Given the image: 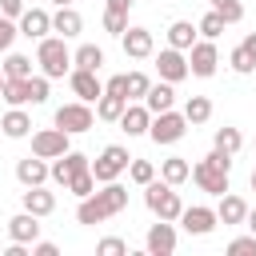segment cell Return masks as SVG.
Returning <instances> with one entry per match:
<instances>
[{"label": "cell", "instance_id": "1", "mask_svg": "<svg viewBox=\"0 0 256 256\" xmlns=\"http://www.w3.org/2000/svg\"><path fill=\"white\" fill-rule=\"evenodd\" d=\"M124 208H128V188H124L120 180H108V184H100V192H92V196L80 200V208H76V224L92 228V224H104V220L120 216Z\"/></svg>", "mask_w": 256, "mask_h": 256}, {"label": "cell", "instance_id": "2", "mask_svg": "<svg viewBox=\"0 0 256 256\" xmlns=\"http://www.w3.org/2000/svg\"><path fill=\"white\" fill-rule=\"evenodd\" d=\"M200 192H208V196H224L228 192V180H232V156H224V152H208L204 160H196L192 164V176H188Z\"/></svg>", "mask_w": 256, "mask_h": 256}, {"label": "cell", "instance_id": "3", "mask_svg": "<svg viewBox=\"0 0 256 256\" xmlns=\"http://www.w3.org/2000/svg\"><path fill=\"white\" fill-rule=\"evenodd\" d=\"M36 64H40V72L48 76V80H64L68 72H72V52H68V40L64 36H44V40H36Z\"/></svg>", "mask_w": 256, "mask_h": 256}, {"label": "cell", "instance_id": "4", "mask_svg": "<svg viewBox=\"0 0 256 256\" xmlns=\"http://www.w3.org/2000/svg\"><path fill=\"white\" fill-rule=\"evenodd\" d=\"M144 204H148V212L156 216V220H180V212H184V200H180V192L168 184V180H152V184H144Z\"/></svg>", "mask_w": 256, "mask_h": 256}, {"label": "cell", "instance_id": "5", "mask_svg": "<svg viewBox=\"0 0 256 256\" xmlns=\"http://www.w3.org/2000/svg\"><path fill=\"white\" fill-rule=\"evenodd\" d=\"M184 132H188V120H184V112H176V108L156 112L152 124H148V140H152V144H180Z\"/></svg>", "mask_w": 256, "mask_h": 256}, {"label": "cell", "instance_id": "6", "mask_svg": "<svg viewBox=\"0 0 256 256\" xmlns=\"http://www.w3.org/2000/svg\"><path fill=\"white\" fill-rule=\"evenodd\" d=\"M128 148L124 144H108L96 160H92V176H96V184H108V180H120L124 172H128Z\"/></svg>", "mask_w": 256, "mask_h": 256}, {"label": "cell", "instance_id": "7", "mask_svg": "<svg viewBox=\"0 0 256 256\" xmlns=\"http://www.w3.org/2000/svg\"><path fill=\"white\" fill-rule=\"evenodd\" d=\"M92 124H96V112H92V104H84V100H72V104H60V108H56V128H64L68 136L92 132Z\"/></svg>", "mask_w": 256, "mask_h": 256}, {"label": "cell", "instance_id": "8", "mask_svg": "<svg viewBox=\"0 0 256 256\" xmlns=\"http://www.w3.org/2000/svg\"><path fill=\"white\" fill-rule=\"evenodd\" d=\"M72 148V136L64 132V128H40V132H32V156H40V160H56V156H64Z\"/></svg>", "mask_w": 256, "mask_h": 256}, {"label": "cell", "instance_id": "9", "mask_svg": "<svg viewBox=\"0 0 256 256\" xmlns=\"http://www.w3.org/2000/svg\"><path fill=\"white\" fill-rule=\"evenodd\" d=\"M220 68V52H216V40H196L188 48V72L200 76V80H212Z\"/></svg>", "mask_w": 256, "mask_h": 256}, {"label": "cell", "instance_id": "10", "mask_svg": "<svg viewBox=\"0 0 256 256\" xmlns=\"http://www.w3.org/2000/svg\"><path fill=\"white\" fill-rule=\"evenodd\" d=\"M84 168H92V160L84 156V152H64V156H56L52 164H48V180H56L60 188H68V180L76 176V172H84Z\"/></svg>", "mask_w": 256, "mask_h": 256}, {"label": "cell", "instance_id": "11", "mask_svg": "<svg viewBox=\"0 0 256 256\" xmlns=\"http://www.w3.org/2000/svg\"><path fill=\"white\" fill-rule=\"evenodd\" d=\"M188 236H208L220 220H216V208H208V204H192V208H184L180 212V220H176Z\"/></svg>", "mask_w": 256, "mask_h": 256}, {"label": "cell", "instance_id": "12", "mask_svg": "<svg viewBox=\"0 0 256 256\" xmlns=\"http://www.w3.org/2000/svg\"><path fill=\"white\" fill-rule=\"evenodd\" d=\"M156 72H160V80H168V84L188 80V76H192V72H188V52H180V48H164V52L156 56Z\"/></svg>", "mask_w": 256, "mask_h": 256}, {"label": "cell", "instance_id": "13", "mask_svg": "<svg viewBox=\"0 0 256 256\" xmlns=\"http://www.w3.org/2000/svg\"><path fill=\"white\" fill-rule=\"evenodd\" d=\"M144 248H148V256H172L176 252V228H172V220H156L148 228V236H144Z\"/></svg>", "mask_w": 256, "mask_h": 256}, {"label": "cell", "instance_id": "14", "mask_svg": "<svg viewBox=\"0 0 256 256\" xmlns=\"http://www.w3.org/2000/svg\"><path fill=\"white\" fill-rule=\"evenodd\" d=\"M68 84H72L76 100H84V104H96V100L104 96L100 76H96V72H88V68H72V72H68Z\"/></svg>", "mask_w": 256, "mask_h": 256}, {"label": "cell", "instance_id": "15", "mask_svg": "<svg viewBox=\"0 0 256 256\" xmlns=\"http://www.w3.org/2000/svg\"><path fill=\"white\" fill-rule=\"evenodd\" d=\"M16 28H20V36H28V40H44V36L52 32V12H48V8H24V16L16 20Z\"/></svg>", "mask_w": 256, "mask_h": 256}, {"label": "cell", "instance_id": "16", "mask_svg": "<svg viewBox=\"0 0 256 256\" xmlns=\"http://www.w3.org/2000/svg\"><path fill=\"white\" fill-rule=\"evenodd\" d=\"M120 44H124V56H132V60H148L156 52V40H152L148 28H124Z\"/></svg>", "mask_w": 256, "mask_h": 256}, {"label": "cell", "instance_id": "17", "mask_svg": "<svg viewBox=\"0 0 256 256\" xmlns=\"http://www.w3.org/2000/svg\"><path fill=\"white\" fill-rule=\"evenodd\" d=\"M8 236L16 240V244H36L40 240V216H32V212H16L12 220H8Z\"/></svg>", "mask_w": 256, "mask_h": 256}, {"label": "cell", "instance_id": "18", "mask_svg": "<svg viewBox=\"0 0 256 256\" xmlns=\"http://www.w3.org/2000/svg\"><path fill=\"white\" fill-rule=\"evenodd\" d=\"M116 124H120V128H124L128 136H148V124H152V112L144 108V100H136V104L128 100V108H124V116H120Z\"/></svg>", "mask_w": 256, "mask_h": 256}, {"label": "cell", "instance_id": "19", "mask_svg": "<svg viewBox=\"0 0 256 256\" xmlns=\"http://www.w3.org/2000/svg\"><path fill=\"white\" fill-rule=\"evenodd\" d=\"M52 32H56V36H64V40H72V36H80V32H84V16H80L72 4H64V8H56V12H52Z\"/></svg>", "mask_w": 256, "mask_h": 256}, {"label": "cell", "instance_id": "20", "mask_svg": "<svg viewBox=\"0 0 256 256\" xmlns=\"http://www.w3.org/2000/svg\"><path fill=\"white\" fill-rule=\"evenodd\" d=\"M16 180H20L24 188L48 184V160H40V156H24V160H16Z\"/></svg>", "mask_w": 256, "mask_h": 256}, {"label": "cell", "instance_id": "21", "mask_svg": "<svg viewBox=\"0 0 256 256\" xmlns=\"http://www.w3.org/2000/svg\"><path fill=\"white\" fill-rule=\"evenodd\" d=\"M24 212H32V216H52L56 212V192H48L44 184H36V188H28L24 192Z\"/></svg>", "mask_w": 256, "mask_h": 256}, {"label": "cell", "instance_id": "22", "mask_svg": "<svg viewBox=\"0 0 256 256\" xmlns=\"http://www.w3.org/2000/svg\"><path fill=\"white\" fill-rule=\"evenodd\" d=\"M244 216H248V200L236 196V192H224L220 204H216V220L220 224H244Z\"/></svg>", "mask_w": 256, "mask_h": 256}, {"label": "cell", "instance_id": "23", "mask_svg": "<svg viewBox=\"0 0 256 256\" xmlns=\"http://www.w3.org/2000/svg\"><path fill=\"white\" fill-rule=\"evenodd\" d=\"M144 108L156 116V112H168V108H176V84H168V80H160V84H152L148 88V96H144Z\"/></svg>", "mask_w": 256, "mask_h": 256}, {"label": "cell", "instance_id": "24", "mask_svg": "<svg viewBox=\"0 0 256 256\" xmlns=\"http://www.w3.org/2000/svg\"><path fill=\"white\" fill-rule=\"evenodd\" d=\"M0 132H4L8 140H24V136L32 132V116H28L24 108H8V112L0 116Z\"/></svg>", "mask_w": 256, "mask_h": 256}, {"label": "cell", "instance_id": "25", "mask_svg": "<svg viewBox=\"0 0 256 256\" xmlns=\"http://www.w3.org/2000/svg\"><path fill=\"white\" fill-rule=\"evenodd\" d=\"M128 8H132V0H104V32L124 36V28H128Z\"/></svg>", "mask_w": 256, "mask_h": 256}, {"label": "cell", "instance_id": "26", "mask_svg": "<svg viewBox=\"0 0 256 256\" xmlns=\"http://www.w3.org/2000/svg\"><path fill=\"white\" fill-rule=\"evenodd\" d=\"M188 176H192V164H188L184 156H168V160H160V180H168L172 188L188 184Z\"/></svg>", "mask_w": 256, "mask_h": 256}, {"label": "cell", "instance_id": "27", "mask_svg": "<svg viewBox=\"0 0 256 256\" xmlns=\"http://www.w3.org/2000/svg\"><path fill=\"white\" fill-rule=\"evenodd\" d=\"M196 40H200V32H196V24H192V20H176V24L168 28V48H180V52H188Z\"/></svg>", "mask_w": 256, "mask_h": 256}, {"label": "cell", "instance_id": "28", "mask_svg": "<svg viewBox=\"0 0 256 256\" xmlns=\"http://www.w3.org/2000/svg\"><path fill=\"white\" fill-rule=\"evenodd\" d=\"M124 108H128V100H124V96H116V92H104V96L96 100V120H104V124H116V120L124 116Z\"/></svg>", "mask_w": 256, "mask_h": 256}, {"label": "cell", "instance_id": "29", "mask_svg": "<svg viewBox=\"0 0 256 256\" xmlns=\"http://www.w3.org/2000/svg\"><path fill=\"white\" fill-rule=\"evenodd\" d=\"M4 80H28L32 76V56H24V52H4Z\"/></svg>", "mask_w": 256, "mask_h": 256}, {"label": "cell", "instance_id": "30", "mask_svg": "<svg viewBox=\"0 0 256 256\" xmlns=\"http://www.w3.org/2000/svg\"><path fill=\"white\" fill-rule=\"evenodd\" d=\"M184 120H188V128L208 124V120H212V100H208V96H188V100H184Z\"/></svg>", "mask_w": 256, "mask_h": 256}, {"label": "cell", "instance_id": "31", "mask_svg": "<svg viewBox=\"0 0 256 256\" xmlns=\"http://www.w3.org/2000/svg\"><path fill=\"white\" fill-rule=\"evenodd\" d=\"M72 68L100 72V68H104V48H96V44H80V48L72 52Z\"/></svg>", "mask_w": 256, "mask_h": 256}, {"label": "cell", "instance_id": "32", "mask_svg": "<svg viewBox=\"0 0 256 256\" xmlns=\"http://www.w3.org/2000/svg\"><path fill=\"white\" fill-rule=\"evenodd\" d=\"M212 148L216 152H224V156H236L240 148H244V136H240V128H216V136H212Z\"/></svg>", "mask_w": 256, "mask_h": 256}, {"label": "cell", "instance_id": "33", "mask_svg": "<svg viewBox=\"0 0 256 256\" xmlns=\"http://www.w3.org/2000/svg\"><path fill=\"white\" fill-rule=\"evenodd\" d=\"M0 100H4L8 108H28V84H24V80H4Z\"/></svg>", "mask_w": 256, "mask_h": 256}, {"label": "cell", "instance_id": "34", "mask_svg": "<svg viewBox=\"0 0 256 256\" xmlns=\"http://www.w3.org/2000/svg\"><path fill=\"white\" fill-rule=\"evenodd\" d=\"M228 64H232L236 76H252V72H256V56H252L244 44H236V48L228 52Z\"/></svg>", "mask_w": 256, "mask_h": 256}, {"label": "cell", "instance_id": "35", "mask_svg": "<svg viewBox=\"0 0 256 256\" xmlns=\"http://www.w3.org/2000/svg\"><path fill=\"white\" fill-rule=\"evenodd\" d=\"M224 28H228V24H224V16H220V12H212V8H208V12H204V20L196 24V32H200L204 40H220V36H224Z\"/></svg>", "mask_w": 256, "mask_h": 256}, {"label": "cell", "instance_id": "36", "mask_svg": "<svg viewBox=\"0 0 256 256\" xmlns=\"http://www.w3.org/2000/svg\"><path fill=\"white\" fill-rule=\"evenodd\" d=\"M128 180H132V184H140V188H144V184H152V180H156V164H152V160H136V156H132V160H128Z\"/></svg>", "mask_w": 256, "mask_h": 256}, {"label": "cell", "instance_id": "37", "mask_svg": "<svg viewBox=\"0 0 256 256\" xmlns=\"http://www.w3.org/2000/svg\"><path fill=\"white\" fill-rule=\"evenodd\" d=\"M64 192H72L76 200H84V196H92L96 192V176H92V168H84V172H76L72 180H68V188Z\"/></svg>", "mask_w": 256, "mask_h": 256}, {"label": "cell", "instance_id": "38", "mask_svg": "<svg viewBox=\"0 0 256 256\" xmlns=\"http://www.w3.org/2000/svg\"><path fill=\"white\" fill-rule=\"evenodd\" d=\"M208 4H212V12L224 16V24H240L244 20V4L240 0H208Z\"/></svg>", "mask_w": 256, "mask_h": 256}, {"label": "cell", "instance_id": "39", "mask_svg": "<svg viewBox=\"0 0 256 256\" xmlns=\"http://www.w3.org/2000/svg\"><path fill=\"white\" fill-rule=\"evenodd\" d=\"M24 84H28V104H44V100H48V88H52V80H48L44 72H40V76H28Z\"/></svg>", "mask_w": 256, "mask_h": 256}, {"label": "cell", "instance_id": "40", "mask_svg": "<svg viewBox=\"0 0 256 256\" xmlns=\"http://www.w3.org/2000/svg\"><path fill=\"white\" fill-rule=\"evenodd\" d=\"M124 76H128V100H144L148 88H152V80L144 72H124Z\"/></svg>", "mask_w": 256, "mask_h": 256}, {"label": "cell", "instance_id": "41", "mask_svg": "<svg viewBox=\"0 0 256 256\" xmlns=\"http://www.w3.org/2000/svg\"><path fill=\"white\" fill-rule=\"evenodd\" d=\"M96 256H128V240H120V236H104V240L96 244Z\"/></svg>", "mask_w": 256, "mask_h": 256}, {"label": "cell", "instance_id": "42", "mask_svg": "<svg viewBox=\"0 0 256 256\" xmlns=\"http://www.w3.org/2000/svg\"><path fill=\"white\" fill-rule=\"evenodd\" d=\"M16 36H20V28H16V20H8V16H0V56H4V52H12V44H16Z\"/></svg>", "mask_w": 256, "mask_h": 256}, {"label": "cell", "instance_id": "43", "mask_svg": "<svg viewBox=\"0 0 256 256\" xmlns=\"http://www.w3.org/2000/svg\"><path fill=\"white\" fill-rule=\"evenodd\" d=\"M228 256H256V236L248 232V236H236L232 244H228Z\"/></svg>", "mask_w": 256, "mask_h": 256}, {"label": "cell", "instance_id": "44", "mask_svg": "<svg viewBox=\"0 0 256 256\" xmlns=\"http://www.w3.org/2000/svg\"><path fill=\"white\" fill-rule=\"evenodd\" d=\"M24 8H28L24 0H0V16H8V20H20Z\"/></svg>", "mask_w": 256, "mask_h": 256}, {"label": "cell", "instance_id": "45", "mask_svg": "<svg viewBox=\"0 0 256 256\" xmlns=\"http://www.w3.org/2000/svg\"><path fill=\"white\" fill-rule=\"evenodd\" d=\"M104 92H116V96H124V100H128V76H124V72H120V76H112V80L104 84Z\"/></svg>", "mask_w": 256, "mask_h": 256}, {"label": "cell", "instance_id": "46", "mask_svg": "<svg viewBox=\"0 0 256 256\" xmlns=\"http://www.w3.org/2000/svg\"><path fill=\"white\" fill-rule=\"evenodd\" d=\"M32 256H60V248H56L52 240H36V244H32Z\"/></svg>", "mask_w": 256, "mask_h": 256}, {"label": "cell", "instance_id": "47", "mask_svg": "<svg viewBox=\"0 0 256 256\" xmlns=\"http://www.w3.org/2000/svg\"><path fill=\"white\" fill-rule=\"evenodd\" d=\"M240 44H244V48H248V52H252V56H256V32H248V36H244V40H240Z\"/></svg>", "mask_w": 256, "mask_h": 256}, {"label": "cell", "instance_id": "48", "mask_svg": "<svg viewBox=\"0 0 256 256\" xmlns=\"http://www.w3.org/2000/svg\"><path fill=\"white\" fill-rule=\"evenodd\" d=\"M244 224H248V232L256 236V208H248V216H244Z\"/></svg>", "mask_w": 256, "mask_h": 256}, {"label": "cell", "instance_id": "49", "mask_svg": "<svg viewBox=\"0 0 256 256\" xmlns=\"http://www.w3.org/2000/svg\"><path fill=\"white\" fill-rule=\"evenodd\" d=\"M48 4H56V8H64V4H76V0H48Z\"/></svg>", "mask_w": 256, "mask_h": 256}, {"label": "cell", "instance_id": "50", "mask_svg": "<svg viewBox=\"0 0 256 256\" xmlns=\"http://www.w3.org/2000/svg\"><path fill=\"white\" fill-rule=\"evenodd\" d=\"M0 92H4V68H0Z\"/></svg>", "mask_w": 256, "mask_h": 256}, {"label": "cell", "instance_id": "51", "mask_svg": "<svg viewBox=\"0 0 256 256\" xmlns=\"http://www.w3.org/2000/svg\"><path fill=\"white\" fill-rule=\"evenodd\" d=\"M252 192H256V168H252Z\"/></svg>", "mask_w": 256, "mask_h": 256}, {"label": "cell", "instance_id": "52", "mask_svg": "<svg viewBox=\"0 0 256 256\" xmlns=\"http://www.w3.org/2000/svg\"><path fill=\"white\" fill-rule=\"evenodd\" d=\"M132 4H136V0H132Z\"/></svg>", "mask_w": 256, "mask_h": 256}]
</instances>
